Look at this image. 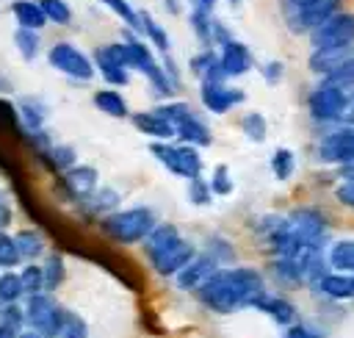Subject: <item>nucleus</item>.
<instances>
[{"label": "nucleus", "instance_id": "1", "mask_svg": "<svg viewBox=\"0 0 354 338\" xmlns=\"http://www.w3.org/2000/svg\"><path fill=\"white\" fill-rule=\"evenodd\" d=\"M194 294L202 308L227 316L243 308H254L257 296L266 294V280L252 266H218Z\"/></svg>", "mask_w": 354, "mask_h": 338}, {"label": "nucleus", "instance_id": "2", "mask_svg": "<svg viewBox=\"0 0 354 338\" xmlns=\"http://www.w3.org/2000/svg\"><path fill=\"white\" fill-rule=\"evenodd\" d=\"M144 244V255L152 266L155 274L160 277H174L199 249L169 222H158L149 235L141 241Z\"/></svg>", "mask_w": 354, "mask_h": 338}, {"label": "nucleus", "instance_id": "3", "mask_svg": "<svg viewBox=\"0 0 354 338\" xmlns=\"http://www.w3.org/2000/svg\"><path fill=\"white\" fill-rule=\"evenodd\" d=\"M158 224V213L149 205H136L124 211H111L108 216L100 219V230L116 241V244H141L149 230Z\"/></svg>", "mask_w": 354, "mask_h": 338}, {"label": "nucleus", "instance_id": "4", "mask_svg": "<svg viewBox=\"0 0 354 338\" xmlns=\"http://www.w3.org/2000/svg\"><path fill=\"white\" fill-rule=\"evenodd\" d=\"M158 114H163L171 127H174V136L185 144H194V147H207L213 141V133L207 127V122L188 105V103H177V100H169L163 105H155Z\"/></svg>", "mask_w": 354, "mask_h": 338}, {"label": "nucleus", "instance_id": "5", "mask_svg": "<svg viewBox=\"0 0 354 338\" xmlns=\"http://www.w3.org/2000/svg\"><path fill=\"white\" fill-rule=\"evenodd\" d=\"M64 313L66 308H61L55 296L47 291L25 296V327L36 330L41 338H61Z\"/></svg>", "mask_w": 354, "mask_h": 338}, {"label": "nucleus", "instance_id": "6", "mask_svg": "<svg viewBox=\"0 0 354 338\" xmlns=\"http://www.w3.org/2000/svg\"><path fill=\"white\" fill-rule=\"evenodd\" d=\"M149 152H152L174 177L191 180V177L202 175V155H199V147H194V144H185V141L171 144V141L166 139V141H152V144H149Z\"/></svg>", "mask_w": 354, "mask_h": 338}, {"label": "nucleus", "instance_id": "7", "mask_svg": "<svg viewBox=\"0 0 354 338\" xmlns=\"http://www.w3.org/2000/svg\"><path fill=\"white\" fill-rule=\"evenodd\" d=\"M47 61H50L53 69H58L61 75H66L72 80L86 83V80L94 78V61L83 50H77L75 44H69V42H55L50 47V53H47Z\"/></svg>", "mask_w": 354, "mask_h": 338}, {"label": "nucleus", "instance_id": "8", "mask_svg": "<svg viewBox=\"0 0 354 338\" xmlns=\"http://www.w3.org/2000/svg\"><path fill=\"white\" fill-rule=\"evenodd\" d=\"M310 42H313V50L337 47V44H354V14L335 11L332 17H326L321 25H315L310 30Z\"/></svg>", "mask_w": 354, "mask_h": 338}, {"label": "nucleus", "instance_id": "9", "mask_svg": "<svg viewBox=\"0 0 354 338\" xmlns=\"http://www.w3.org/2000/svg\"><path fill=\"white\" fill-rule=\"evenodd\" d=\"M343 105H346V89H337V86L324 83V80L307 97V108H310V116L315 122H335V119H340Z\"/></svg>", "mask_w": 354, "mask_h": 338}, {"label": "nucleus", "instance_id": "10", "mask_svg": "<svg viewBox=\"0 0 354 338\" xmlns=\"http://www.w3.org/2000/svg\"><path fill=\"white\" fill-rule=\"evenodd\" d=\"M94 69H100L102 80L108 86H127L130 80V66L124 61V53H122V42L116 44H102L94 50Z\"/></svg>", "mask_w": 354, "mask_h": 338}, {"label": "nucleus", "instance_id": "11", "mask_svg": "<svg viewBox=\"0 0 354 338\" xmlns=\"http://www.w3.org/2000/svg\"><path fill=\"white\" fill-rule=\"evenodd\" d=\"M288 224L290 230L296 233V238L301 244H313V247H321L324 238H326V230H329V222L321 211L315 208H299L288 216Z\"/></svg>", "mask_w": 354, "mask_h": 338}, {"label": "nucleus", "instance_id": "12", "mask_svg": "<svg viewBox=\"0 0 354 338\" xmlns=\"http://www.w3.org/2000/svg\"><path fill=\"white\" fill-rule=\"evenodd\" d=\"M199 100L210 114H227L235 105H241L246 100V94L241 89H235V86H230L227 80H202Z\"/></svg>", "mask_w": 354, "mask_h": 338}, {"label": "nucleus", "instance_id": "13", "mask_svg": "<svg viewBox=\"0 0 354 338\" xmlns=\"http://www.w3.org/2000/svg\"><path fill=\"white\" fill-rule=\"evenodd\" d=\"M335 11H337V0H310L301 8L282 11V17H285V22H288V28L293 33H310L315 25H321Z\"/></svg>", "mask_w": 354, "mask_h": 338}, {"label": "nucleus", "instance_id": "14", "mask_svg": "<svg viewBox=\"0 0 354 338\" xmlns=\"http://www.w3.org/2000/svg\"><path fill=\"white\" fill-rule=\"evenodd\" d=\"M318 161L324 163H351L354 161V127H337L332 133H326L318 144Z\"/></svg>", "mask_w": 354, "mask_h": 338}, {"label": "nucleus", "instance_id": "15", "mask_svg": "<svg viewBox=\"0 0 354 338\" xmlns=\"http://www.w3.org/2000/svg\"><path fill=\"white\" fill-rule=\"evenodd\" d=\"M218 269V260L205 249V252H196L177 274H174V285L180 288V291H196L213 272Z\"/></svg>", "mask_w": 354, "mask_h": 338}, {"label": "nucleus", "instance_id": "16", "mask_svg": "<svg viewBox=\"0 0 354 338\" xmlns=\"http://www.w3.org/2000/svg\"><path fill=\"white\" fill-rule=\"evenodd\" d=\"M61 188L66 191V197L72 202L86 199L97 188V169L94 166H80V163L64 169L61 172Z\"/></svg>", "mask_w": 354, "mask_h": 338}, {"label": "nucleus", "instance_id": "17", "mask_svg": "<svg viewBox=\"0 0 354 338\" xmlns=\"http://www.w3.org/2000/svg\"><path fill=\"white\" fill-rule=\"evenodd\" d=\"M17 119H19V130H25V136L36 133V130H44V122L50 116V105L41 100V97H33V94H25L17 100Z\"/></svg>", "mask_w": 354, "mask_h": 338}, {"label": "nucleus", "instance_id": "18", "mask_svg": "<svg viewBox=\"0 0 354 338\" xmlns=\"http://www.w3.org/2000/svg\"><path fill=\"white\" fill-rule=\"evenodd\" d=\"M218 61H221V69H224L227 78L246 75V72L252 69V64H254L252 50H249L243 42H238V39H227V42L221 44V50H218Z\"/></svg>", "mask_w": 354, "mask_h": 338}, {"label": "nucleus", "instance_id": "19", "mask_svg": "<svg viewBox=\"0 0 354 338\" xmlns=\"http://www.w3.org/2000/svg\"><path fill=\"white\" fill-rule=\"evenodd\" d=\"M130 122H133V127L138 133H144V136H149L155 141H166V139L174 136L171 122L163 114H158L155 108L152 111H136V114H130Z\"/></svg>", "mask_w": 354, "mask_h": 338}, {"label": "nucleus", "instance_id": "20", "mask_svg": "<svg viewBox=\"0 0 354 338\" xmlns=\"http://www.w3.org/2000/svg\"><path fill=\"white\" fill-rule=\"evenodd\" d=\"M348 55H354V47L351 44H337V47H318V50H313V55H310V69L315 72V75H326L329 69H335L337 64H343Z\"/></svg>", "mask_w": 354, "mask_h": 338}, {"label": "nucleus", "instance_id": "21", "mask_svg": "<svg viewBox=\"0 0 354 338\" xmlns=\"http://www.w3.org/2000/svg\"><path fill=\"white\" fill-rule=\"evenodd\" d=\"M77 205H80V213H83V216H97V219H102V216H108L111 211H116L119 194H116L113 188H94V191H91L86 199H80Z\"/></svg>", "mask_w": 354, "mask_h": 338}, {"label": "nucleus", "instance_id": "22", "mask_svg": "<svg viewBox=\"0 0 354 338\" xmlns=\"http://www.w3.org/2000/svg\"><path fill=\"white\" fill-rule=\"evenodd\" d=\"M191 72L199 78V80H227L224 69H221V61H218V53L213 47H202L194 58H191Z\"/></svg>", "mask_w": 354, "mask_h": 338}, {"label": "nucleus", "instance_id": "23", "mask_svg": "<svg viewBox=\"0 0 354 338\" xmlns=\"http://www.w3.org/2000/svg\"><path fill=\"white\" fill-rule=\"evenodd\" d=\"M254 308L257 310H263V313H268L277 324H293V319H296V308L288 302V299H282V296H271V294H260L257 296V302H254Z\"/></svg>", "mask_w": 354, "mask_h": 338}, {"label": "nucleus", "instance_id": "24", "mask_svg": "<svg viewBox=\"0 0 354 338\" xmlns=\"http://www.w3.org/2000/svg\"><path fill=\"white\" fill-rule=\"evenodd\" d=\"M122 53H124V61H127V66L130 69H136V72H144L152 61H155V55H152V50L141 42V39H136L133 33H124V42H122Z\"/></svg>", "mask_w": 354, "mask_h": 338}, {"label": "nucleus", "instance_id": "25", "mask_svg": "<svg viewBox=\"0 0 354 338\" xmlns=\"http://www.w3.org/2000/svg\"><path fill=\"white\" fill-rule=\"evenodd\" d=\"M11 14H14L17 25L30 28V30H41L47 25V17H44V11L39 8L36 0H14L11 3Z\"/></svg>", "mask_w": 354, "mask_h": 338}, {"label": "nucleus", "instance_id": "26", "mask_svg": "<svg viewBox=\"0 0 354 338\" xmlns=\"http://www.w3.org/2000/svg\"><path fill=\"white\" fill-rule=\"evenodd\" d=\"M94 108H100L102 114H108V116H113V119H124V116H130L124 97H122L113 86H111V89H100V91H94Z\"/></svg>", "mask_w": 354, "mask_h": 338}, {"label": "nucleus", "instance_id": "27", "mask_svg": "<svg viewBox=\"0 0 354 338\" xmlns=\"http://www.w3.org/2000/svg\"><path fill=\"white\" fill-rule=\"evenodd\" d=\"M315 285L326 296H332V299H348V296H354V285H351V277L346 272H326Z\"/></svg>", "mask_w": 354, "mask_h": 338}, {"label": "nucleus", "instance_id": "28", "mask_svg": "<svg viewBox=\"0 0 354 338\" xmlns=\"http://www.w3.org/2000/svg\"><path fill=\"white\" fill-rule=\"evenodd\" d=\"M41 274H44V291L47 294H55L64 285V280H66V263H64V258L58 252L47 255L44 263H41Z\"/></svg>", "mask_w": 354, "mask_h": 338}, {"label": "nucleus", "instance_id": "29", "mask_svg": "<svg viewBox=\"0 0 354 338\" xmlns=\"http://www.w3.org/2000/svg\"><path fill=\"white\" fill-rule=\"evenodd\" d=\"M14 241H17V249H19L22 260H36L44 252V235L39 230L25 227V230L14 233Z\"/></svg>", "mask_w": 354, "mask_h": 338}, {"label": "nucleus", "instance_id": "30", "mask_svg": "<svg viewBox=\"0 0 354 338\" xmlns=\"http://www.w3.org/2000/svg\"><path fill=\"white\" fill-rule=\"evenodd\" d=\"M329 266L346 274H354V238L335 241L329 249Z\"/></svg>", "mask_w": 354, "mask_h": 338}, {"label": "nucleus", "instance_id": "31", "mask_svg": "<svg viewBox=\"0 0 354 338\" xmlns=\"http://www.w3.org/2000/svg\"><path fill=\"white\" fill-rule=\"evenodd\" d=\"M188 22H191L194 36L202 42V47H213V17H210V11H205V8H191Z\"/></svg>", "mask_w": 354, "mask_h": 338}, {"label": "nucleus", "instance_id": "32", "mask_svg": "<svg viewBox=\"0 0 354 338\" xmlns=\"http://www.w3.org/2000/svg\"><path fill=\"white\" fill-rule=\"evenodd\" d=\"M141 33L155 44V50L158 53H169L171 50V42H169V33L163 30V25L160 22H155L152 19V14H147V11H141Z\"/></svg>", "mask_w": 354, "mask_h": 338}, {"label": "nucleus", "instance_id": "33", "mask_svg": "<svg viewBox=\"0 0 354 338\" xmlns=\"http://www.w3.org/2000/svg\"><path fill=\"white\" fill-rule=\"evenodd\" d=\"M14 44H17V50H19V55H22L25 61H33V58L39 55V50H41L39 30H30V28L17 25V30H14Z\"/></svg>", "mask_w": 354, "mask_h": 338}, {"label": "nucleus", "instance_id": "34", "mask_svg": "<svg viewBox=\"0 0 354 338\" xmlns=\"http://www.w3.org/2000/svg\"><path fill=\"white\" fill-rule=\"evenodd\" d=\"M141 75L149 80V86H152V91H155L158 97H171V94H174V83H171V78L166 75L163 64L152 61V64H149V66H147Z\"/></svg>", "mask_w": 354, "mask_h": 338}, {"label": "nucleus", "instance_id": "35", "mask_svg": "<svg viewBox=\"0 0 354 338\" xmlns=\"http://www.w3.org/2000/svg\"><path fill=\"white\" fill-rule=\"evenodd\" d=\"M41 155L47 158V163H50L55 172H64V169H69V166L77 163V152H75V147H69V144H50Z\"/></svg>", "mask_w": 354, "mask_h": 338}, {"label": "nucleus", "instance_id": "36", "mask_svg": "<svg viewBox=\"0 0 354 338\" xmlns=\"http://www.w3.org/2000/svg\"><path fill=\"white\" fill-rule=\"evenodd\" d=\"M241 130H243V136L252 139V141H266V136H268V122H266V116H263L260 111H249V114L241 116Z\"/></svg>", "mask_w": 354, "mask_h": 338}, {"label": "nucleus", "instance_id": "37", "mask_svg": "<svg viewBox=\"0 0 354 338\" xmlns=\"http://www.w3.org/2000/svg\"><path fill=\"white\" fill-rule=\"evenodd\" d=\"M19 283H22V296L41 294V291H44L41 263H25V266H22V272H19Z\"/></svg>", "mask_w": 354, "mask_h": 338}, {"label": "nucleus", "instance_id": "38", "mask_svg": "<svg viewBox=\"0 0 354 338\" xmlns=\"http://www.w3.org/2000/svg\"><path fill=\"white\" fill-rule=\"evenodd\" d=\"M100 3H102L105 8H111L119 19H124L130 30L141 33V11H136L133 3H127V0H100Z\"/></svg>", "mask_w": 354, "mask_h": 338}, {"label": "nucleus", "instance_id": "39", "mask_svg": "<svg viewBox=\"0 0 354 338\" xmlns=\"http://www.w3.org/2000/svg\"><path fill=\"white\" fill-rule=\"evenodd\" d=\"M324 83H332L337 89H354V55H348L343 64H337L335 69H329L324 75Z\"/></svg>", "mask_w": 354, "mask_h": 338}, {"label": "nucleus", "instance_id": "40", "mask_svg": "<svg viewBox=\"0 0 354 338\" xmlns=\"http://www.w3.org/2000/svg\"><path fill=\"white\" fill-rule=\"evenodd\" d=\"M22 299V283H19V272L14 269H6L0 274V302L8 305V302H19Z\"/></svg>", "mask_w": 354, "mask_h": 338}, {"label": "nucleus", "instance_id": "41", "mask_svg": "<svg viewBox=\"0 0 354 338\" xmlns=\"http://www.w3.org/2000/svg\"><path fill=\"white\" fill-rule=\"evenodd\" d=\"M39 8L44 11L47 22H55V25H69L72 22V8L66 0H36Z\"/></svg>", "mask_w": 354, "mask_h": 338}, {"label": "nucleus", "instance_id": "42", "mask_svg": "<svg viewBox=\"0 0 354 338\" xmlns=\"http://www.w3.org/2000/svg\"><path fill=\"white\" fill-rule=\"evenodd\" d=\"M293 169H296L293 152H290L288 147L274 150V155H271V172H274V177H277V180H288V177L293 175Z\"/></svg>", "mask_w": 354, "mask_h": 338}, {"label": "nucleus", "instance_id": "43", "mask_svg": "<svg viewBox=\"0 0 354 338\" xmlns=\"http://www.w3.org/2000/svg\"><path fill=\"white\" fill-rule=\"evenodd\" d=\"M22 263V255L17 249L14 235H8L6 230H0V266L3 269H17Z\"/></svg>", "mask_w": 354, "mask_h": 338}, {"label": "nucleus", "instance_id": "44", "mask_svg": "<svg viewBox=\"0 0 354 338\" xmlns=\"http://www.w3.org/2000/svg\"><path fill=\"white\" fill-rule=\"evenodd\" d=\"M210 191H213V197H227V194H232V188H235V183H232V177H230V169L224 166V163H218L216 169H213V175H210Z\"/></svg>", "mask_w": 354, "mask_h": 338}, {"label": "nucleus", "instance_id": "45", "mask_svg": "<svg viewBox=\"0 0 354 338\" xmlns=\"http://www.w3.org/2000/svg\"><path fill=\"white\" fill-rule=\"evenodd\" d=\"M188 199H191V205H210L213 191H210V183L202 180V175L188 180Z\"/></svg>", "mask_w": 354, "mask_h": 338}, {"label": "nucleus", "instance_id": "46", "mask_svg": "<svg viewBox=\"0 0 354 338\" xmlns=\"http://www.w3.org/2000/svg\"><path fill=\"white\" fill-rule=\"evenodd\" d=\"M61 338H88V327L83 321V316H77L75 310L66 308L64 313V330H61Z\"/></svg>", "mask_w": 354, "mask_h": 338}, {"label": "nucleus", "instance_id": "47", "mask_svg": "<svg viewBox=\"0 0 354 338\" xmlns=\"http://www.w3.org/2000/svg\"><path fill=\"white\" fill-rule=\"evenodd\" d=\"M207 252L218 260V266H221V263L235 260V249L230 247V241H227V238H218V235H213V238L207 241Z\"/></svg>", "mask_w": 354, "mask_h": 338}, {"label": "nucleus", "instance_id": "48", "mask_svg": "<svg viewBox=\"0 0 354 338\" xmlns=\"http://www.w3.org/2000/svg\"><path fill=\"white\" fill-rule=\"evenodd\" d=\"M335 197H337L340 205L354 208V180H343V183L335 188Z\"/></svg>", "mask_w": 354, "mask_h": 338}, {"label": "nucleus", "instance_id": "49", "mask_svg": "<svg viewBox=\"0 0 354 338\" xmlns=\"http://www.w3.org/2000/svg\"><path fill=\"white\" fill-rule=\"evenodd\" d=\"M282 69H285L282 61H268V64H263L260 72H263V78H266L268 83H279V80H282Z\"/></svg>", "mask_w": 354, "mask_h": 338}, {"label": "nucleus", "instance_id": "50", "mask_svg": "<svg viewBox=\"0 0 354 338\" xmlns=\"http://www.w3.org/2000/svg\"><path fill=\"white\" fill-rule=\"evenodd\" d=\"M285 338H324V335L315 332V330H310V327H301V324H288Z\"/></svg>", "mask_w": 354, "mask_h": 338}, {"label": "nucleus", "instance_id": "51", "mask_svg": "<svg viewBox=\"0 0 354 338\" xmlns=\"http://www.w3.org/2000/svg\"><path fill=\"white\" fill-rule=\"evenodd\" d=\"M11 224V202H8V197L0 191V230H6Z\"/></svg>", "mask_w": 354, "mask_h": 338}, {"label": "nucleus", "instance_id": "52", "mask_svg": "<svg viewBox=\"0 0 354 338\" xmlns=\"http://www.w3.org/2000/svg\"><path fill=\"white\" fill-rule=\"evenodd\" d=\"M340 119H343L346 125H354V89H351V91H346V105H343Z\"/></svg>", "mask_w": 354, "mask_h": 338}, {"label": "nucleus", "instance_id": "53", "mask_svg": "<svg viewBox=\"0 0 354 338\" xmlns=\"http://www.w3.org/2000/svg\"><path fill=\"white\" fill-rule=\"evenodd\" d=\"M19 332H22V327L11 324L8 319H0V338H19Z\"/></svg>", "mask_w": 354, "mask_h": 338}, {"label": "nucleus", "instance_id": "54", "mask_svg": "<svg viewBox=\"0 0 354 338\" xmlns=\"http://www.w3.org/2000/svg\"><path fill=\"white\" fill-rule=\"evenodd\" d=\"M310 0H282V11H293V8H301L307 6Z\"/></svg>", "mask_w": 354, "mask_h": 338}, {"label": "nucleus", "instance_id": "55", "mask_svg": "<svg viewBox=\"0 0 354 338\" xmlns=\"http://www.w3.org/2000/svg\"><path fill=\"white\" fill-rule=\"evenodd\" d=\"M163 3H166V11H169V14H174V17H177V14L183 11V6H180V0H163Z\"/></svg>", "mask_w": 354, "mask_h": 338}, {"label": "nucleus", "instance_id": "56", "mask_svg": "<svg viewBox=\"0 0 354 338\" xmlns=\"http://www.w3.org/2000/svg\"><path fill=\"white\" fill-rule=\"evenodd\" d=\"M194 8H205V11H213L216 8V0H191Z\"/></svg>", "mask_w": 354, "mask_h": 338}, {"label": "nucleus", "instance_id": "57", "mask_svg": "<svg viewBox=\"0 0 354 338\" xmlns=\"http://www.w3.org/2000/svg\"><path fill=\"white\" fill-rule=\"evenodd\" d=\"M11 89H14V86H11V80H8L6 75H0V97H3V94H8Z\"/></svg>", "mask_w": 354, "mask_h": 338}, {"label": "nucleus", "instance_id": "58", "mask_svg": "<svg viewBox=\"0 0 354 338\" xmlns=\"http://www.w3.org/2000/svg\"><path fill=\"white\" fill-rule=\"evenodd\" d=\"M19 338H41V335H39L36 330H30V327H28V330H22V332H19Z\"/></svg>", "mask_w": 354, "mask_h": 338}, {"label": "nucleus", "instance_id": "59", "mask_svg": "<svg viewBox=\"0 0 354 338\" xmlns=\"http://www.w3.org/2000/svg\"><path fill=\"white\" fill-rule=\"evenodd\" d=\"M224 3H227V6H232V8H238V6H241V0H224Z\"/></svg>", "mask_w": 354, "mask_h": 338}, {"label": "nucleus", "instance_id": "60", "mask_svg": "<svg viewBox=\"0 0 354 338\" xmlns=\"http://www.w3.org/2000/svg\"><path fill=\"white\" fill-rule=\"evenodd\" d=\"M351 285H354V274H351Z\"/></svg>", "mask_w": 354, "mask_h": 338}]
</instances>
